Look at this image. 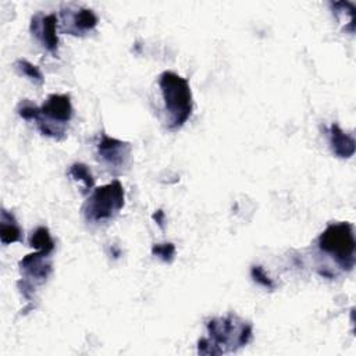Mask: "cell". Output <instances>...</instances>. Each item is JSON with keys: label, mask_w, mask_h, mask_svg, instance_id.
Here are the masks:
<instances>
[{"label": "cell", "mask_w": 356, "mask_h": 356, "mask_svg": "<svg viewBox=\"0 0 356 356\" xmlns=\"http://www.w3.org/2000/svg\"><path fill=\"white\" fill-rule=\"evenodd\" d=\"M17 113L21 118L33 121L42 135L61 140L72 118V104L68 95L53 93L40 107L26 99L21 100Z\"/></svg>", "instance_id": "6da1fadb"}, {"label": "cell", "mask_w": 356, "mask_h": 356, "mask_svg": "<svg viewBox=\"0 0 356 356\" xmlns=\"http://www.w3.org/2000/svg\"><path fill=\"white\" fill-rule=\"evenodd\" d=\"M206 328L209 337L199 339V355H221L235 352L236 349L249 343L253 332L252 324L235 314L211 318L207 321Z\"/></svg>", "instance_id": "7a4b0ae2"}, {"label": "cell", "mask_w": 356, "mask_h": 356, "mask_svg": "<svg viewBox=\"0 0 356 356\" xmlns=\"http://www.w3.org/2000/svg\"><path fill=\"white\" fill-rule=\"evenodd\" d=\"M159 86L167 114V128L179 129L192 114V92L188 79L172 71H164L159 76Z\"/></svg>", "instance_id": "3957f363"}, {"label": "cell", "mask_w": 356, "mask_h": 356, "mask_svg": "<svg viewBox=\"0 0 356 356\" xmlns=\"http://www.w3.org/2000/svg\"><path fill=\"white\" fill-rule=\"evenodd\" d=\"M321 254L328 256L341 271H350L355 266L356 241L353 225L348 221L331 222L316 241Z\"/></svg>", "instance_id": "277c9868"}, {"label": "cell", "mask_w": 356, "mask_h": 356, "mask_svg": "<svg viewBox=\"0 0 356 356\" xmlns=\"http://www.w3.org/2000/svg\"><path fill=\"white\" fill-rule=\"evenodd\" d=\"M124 203V188L118 179H114L92 191L82 206V214L88 222H106L120 213Z\"/></svg>", "instance_id": "5b68a950"}, {"label": "cell", "mask_w": 356, "mask_h": 356, "mask_svg": "<svg viewBox=\"0 0 356 356\" xmlns=\"http://www.w3.org/2000/svg\"><path fill=\"white\" fill-rule=\"evenodd\" d=\"M51 270L53 267L50 253L36 250L35 253L24 256L19 261V271L22 274V278L17 282L21 295L26 300H31L36 288L46 282V280L51 274Z\"/></svg>", "instance_id": "8992f818"}, {"label": "cell", "mask_w": 356, "mask_h": 356, "mask_svg": "<svg viewBox=\"0 0 356 356\" xmlns=\"http://www.w3.org/2000/svg\"><path fill=\"white\" fill-rule=\"evenodd\" d=\"M97 156L110 170L121 171L129 164L131 145L103 134L97 143Z\"/></svg>", "instance_id": "52a82bcc"}, {"label": "cell", "mask_w": 356, "mask_h": 356, "mask_svg": "<svg viewBox=\"0 0 356 356\" xmlns=\"http://www.w3.org/2000/svg\"><path fill=\"white\" fill-rule=\"evenodd\" d=\"M97 22V15L90 8L76 7L61 11V29L68 35L83 36L92 32Z\"/></svg>", "instance_id": "ba28073f"}, {"label": "cell", "mask_w": 356, "mask_h": 356, "mask_svg": "<svg viewBox=\"0 0 356 356\" xmlns=\"http://www.w3.org/2000/svg\"><path fill=\"white\" fill-rule=\"evenodd\" d=\"M31 32L33 38L51 54L57 56L58 36H57V15L38 13L31 19Z\"/></svg>", "instance_id": "9c48e42d"}, {"label": "cell", "mask_w": 356, "mask_h": 356, "mask_svg": "<svg viewBox=\"0 0 356 356\" xmlns=\"http://www.w3.org/2000/svg\"><path fill=\"white\" fill-rule=\"evenodd\" d=\"M328 142L332 153L339 159H349L355 154V139L350 134L341 129L338 124H332L328 129Z\"/></svg>", "instance_id": "30bf717a"}, {"label": "cell", "mask_w": 356, "mask_h": 356, "mask_svg": "<svg viewBox=\"0 0 356 356\" xmlns=\"http://www.w3.org/2000/svg\"><path fill=\"white\" fill-rule=\"evenodd\" d=\"M22 239V229L18 225L13 213L1 210L0 216V241L3 245L19 242Z\"/></svg>", "instance_id": "8fae6325"}, {"label": "cell", "mask_w": 356, "mask_h": 356, "mask_svg": "<svg viewBox=\"0 0 356 356\" xmlns=\"http://www.w3.org/2000/svg\"><path fill=\"white\" fill-rule=\"evenodd\" d=\"M29 246L35 248L36 250L51 254L56 245L49 229L46 227H38L35 231H32L29 236Z\"/></svg>", "instance_id": "7c38bea8"}, {"label": "cell", "mask_w": 356, "mask_h": 356, "mask_svg": "<svg viewBox=\"0 0 356 356\" xmlns=\"http://www.w3.org/2000/svg\"><path fill=\"white\" fill-rule=\"evenodd\" d=\"M68 175L75 181H81L85 186L86 193L93 191L92 188L95 186V178H93L90 170L88 168V165H85L82 163H74L68 170Z\"/></svg>", "instance_id": "4fadbf2b"}, {"label": "cell", "mask_w": 356, "mask_h": 356, "mask_svg": "<svg viewBox=\"0 0 356 356\" xmlns=\"http://www.w3.org/2000/svg\"><path fill=\"white\" fill-rule=\"evenodd\" d=\"M15 68L18 70V72L24 76H26L31 82H33L35 85H43L44 83V76L42 74V71L33 65L32 63H29L25 58H18L15 61Z\"/></svg>", "instance_id": "5bb4252c"}, {"label": "cell", "mask_w": 356, "mask_h": 356, "mask_svg": "<svg viewBox=\"0 0 356 356\" xmlns=\"http://www.w3.org/2000/svg\"><path fill=\"white\" fill-rule=\"evenodd\" d=\"M153 256H157L160 260L165 263H171L175 256V246L171 242L165 243H154L152 248Z\"/></svg>", "instance_id": "9a60e30c"}, {"label": "cell", "mask_w": 356, "mask_h": 356, "mask_svg": "<svg viewBox=\"0 0 356 356\" xmlns=\"http://www.w3.org/2000/svg\"><path fill=\"white\" fill-rule=\"evenodd\" d=\"M250 275H252V278L259 284V285H261V286H264V288H267V289H274V282H273V280L266 274V271H264V268L261 267V266H252V268H250Z\"/></svg>", "instance_id": "2e32d148"}, {"label": "cell", "mask_w": 356, "mask_h": 356, "mask_svg": "<svg viewBox=\"0 0 356 356\" xmlns=\"http://www.w3.org/2000/svg\"><path fill=\"white\" fill-rule=\"evenodd\" d=\"M153 218H154V221L159 224L160 228H164V211H163V210H157V211L153 214Z\"/></svg>", "instance_id": "e0dca14e"}]
</instances>
